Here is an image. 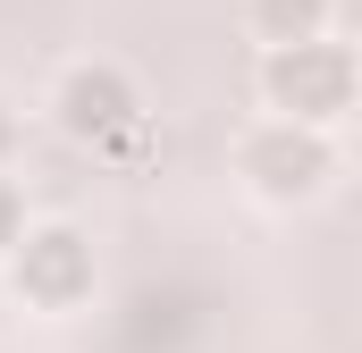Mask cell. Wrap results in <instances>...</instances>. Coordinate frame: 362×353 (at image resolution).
<instances>
[{
    "instance_id": "1",
    "label": "cell",
    "mask_w": 362,
    "mask_h": 353,
    "mask_svg": "<svg viewBox=\"0 0 362 353\" xmlns=\"http://www.w3.org/2000/svg\"><path fill=\"white\" fill-rule=\"evenodd\" d=\"M278 92H286L295 109H329V101L346 92V68H337V59H312V51L295 42V59H278Z\"/></svg>"
},
{
    "instance_id": "2",
    "label": "cell",
    "mask_w": 362,
    "mask_h": 353,
    "mask_svg": "<svg viewBox=\"0 0 362 353\" xmlns=\"http://www.w3.org/2000/svg\"><path fill=\"white\" fill-rule=\"evenodd\" d=\"M68 118H76V126H110V118H118V92L110 85H68Z\"/></svg>"
},
{
    "instance_id": "3",
    "label": "cell",
    "mask_w": 362,
    "mask_h": 353,
    "mask_svg": "<svg viewBox=\"0 0 362 353\" xmlns=\"http://www.w3.org/2000/svg\"><path fill=\"white\" fill-rule=\"evenodd\" d=\"M68 269H76V253H68V236H51V261H42V286H59Z\"/></svg>"
},
{
    "instance_id": "4",
    "label": "cell",
    "mask_w": 362,
    "mask_h": 353,
    "mask_svg": "<svg viewBox=\"0 0 362 353\" xmlns=\"http://www.w3.org/2000/svg\"><path fill=\"white\" fill-rule=\"evenodd\" d=\"M312 17V0H270V25H303Z\"/></svg>"
},
{
    "instance_id": "5",
    "label": "cell",
    "mask_w": 362,
    "mask_h": 353,
    "mask_svg": "<svg viewBox=\"0 0 362 353\" xmlns=\"http://www.w3.org/2000/svg\"><path fill=\"white\" fill-rule=\"evenodd\" d=\"M0 244H8V193H0Z\"/></svg>"
}]
</instances>
